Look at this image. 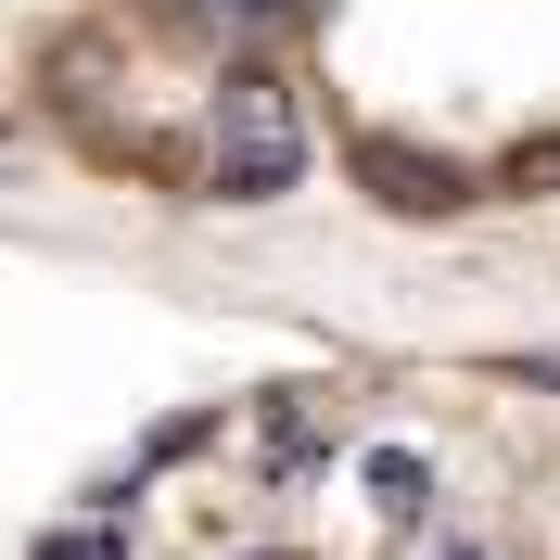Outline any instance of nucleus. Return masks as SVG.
<instances>
[{"instance_id":"nucleus-2","label":"nucleus","mask_w":560,"mask_h":560,"mask_svg":"<svg viewBox=\"0 0 560 560\" xmlns=\"http://www.w3.org/2000/svg\"><path fill=\"white\" fill-rule=\"evenodd\" d=\"M420 560H510V548H497V535H446V523H433V535H420Z\"/></svg>"},{"instance_id":"nucleus-3","label":"nucleus","mask_w":560,"mask_h":560,"mask_svg":"<svg viewBox=\"0 0 560 560\" xmlns=\"http://www.w3.org/2000/svg\"><path fill=\"white\" fill-rule=\"evenodd\" d=\"M38 560H128V548H115L103 523H77V535H51V548H38Z\"/></svg>"},{"instance_id":"nucleus-1","label":"nucleus","mask_w":560,"mask_h":560,"mask_svg":"<svg viewBox=\"0 0 560 560\" xmlns=\"http://www.w3.org/2000/svg\"><path fill=\"white\" fill-rule=\"evenodd\" d=\"M357 497H370V523H395V535H433V523H446V485H433L420 446H357Z\"/></svg>"}]
</instances>
